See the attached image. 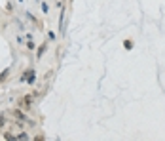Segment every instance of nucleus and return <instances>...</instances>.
Listing matches in <instances>:
<instances>
[{"label": "nucleus", "instance_id": "1", "mask_svg": "<svg viewBox=\"0 0 165 141\" xmlns=\"http://www.w3.org/2000/svg\"><path fill=\"white\" fill-rule=\"evenodd\" d=\"M15 116H17L19 120H25V116H23V112H21V111H15Z\"/></svg>", "mask_w": 165, "mask_h": 141}, {"label": "nucleus", "instance_id": "2", "mask_svg": "<svg viewBox=\"0 0 165 141\" xmlns=\"http://www.w3.org/2000/svg\"><path fill=\"white\" fill-rule=\"evenodd\" d=\"M133 48V42L131 40H125V50H131Z\"/></svg>", "mask_w": 165, "mask_h": 141}, {"label": "nucleus", "instance_id": "3", "mask_svg": "<svg viewBox=\"0 0 165 141\" xmlns=\"http://www.w3.org/2000/svg\"><path fill=\"white\" fill-rule=\"evenodd\" d=\"M44 52H46V46H40V48H38V57H40Z\"/></svg>", "mask_w": 165, "mask_h": 141}]
</instances>
